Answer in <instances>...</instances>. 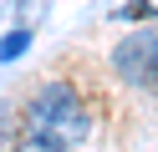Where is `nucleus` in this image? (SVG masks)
I'll return each mask as SVG.
<instances>
[{
  "label": "nucleus",
  "instance_id": "nucleus-2",
  "mask_svg": "<svg viewBox=\"0 0 158 152\" xmlns=\"http://www.w3.org/2000/svg\"><path fill=\"white\" fill-rule=\"evenodd\" d=\"M112 66L127 86L138 91H158V30H138L112 51Z\"/></svg>",
  "mask_w": 158,
  "mask_h": 152
},
{
  "label": "nucleus",
  "instance_id": "nucleus-4",
  "mask_svg": "<svg viewBox=\"0 0 158 152\" xmlns=\"http://www.w3.org/2000/svg\"><path fill=\"white\" fill-rule=\"evenodd\" d=\"M117 15H123V20H148V15H153V5H148V0H133V5H123Z\"/></svg>",
  "mask_w": 158,
  "mask_h": 152
},
{
  "label": "nucleus",
  "instance_id": "nucleus-3",
  "mask_svg": "<svg viewBox=\"0 0 158 152\" xmlns=\"http://www.w3.org/2000/svg\"><path fill=\"white\" fill-rule=\"evenodd\" d=\"M26 46H31V30H26V25H21V30H10V36L0 41V61H15Z\"/></svg>",
  "mask_w": 158,
  "mask_h": 152
},
{
  "label": "nucleus",
  "instance_id": "nucleus-1",
  "mask_svg": "<svg viewBox=\"0 0 158 152\" xmlns=\"http://www.w3.org/2000/svg\"><path fill=\"white\" fill-rule=\"evenodd\" d=\"M92 117H87L82 96L66 81H46L36 91L31 111H26V132H21V152H72L87 137Z\"/></svg>",
  "mask_w": 158,
  "mask_h": 152
}]
</instances>
